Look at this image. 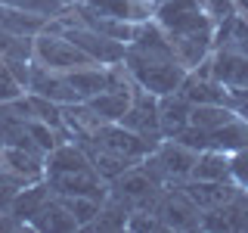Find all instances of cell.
I'll return each instance as SVG.
<instances>
[{
  "instance_id": "1",
  "label": "cell",
  "mask_w": 248,
  "mask_h": 233,
  "mask_svg": "<svg viewBox=\"0 0 248 233\" xmlns=\"http://www.w3.org/2000/svg\"><path fill=\"white\" fill-rule=\"evenodd\" d=\"M124 68H127L130 81L137 87L155 93V97H165V93H174L180 90L183 78L189 68H183L177 59H168V56H146V53H137V50H127L124 47Z\"/></svg>"
},
{
  "instance_id": "2",
  "label": "cell",
  "mask_w": 248,
  "mask_h": 233,
  "mask_svg": "<svg viewBox=\"0 0 248 233\" xmlns=\"http://www.w3.org/2000/svg\"><path fill=\"white\" fill-rule=\"evenodd\" d=\"M196 159H199L196 150H189L186 143H180V140H174V137H165L143 159V168L149 171L161 186H177V183L189 181Z\"/></svg>"
},
{
  "instance_id": "3",
  "label": "cell",
  "mask_w": 248,
  "mask_h": 233,
  "mask_svg": "<svg viewBox=\"0 0 248 233\" xmlns=\"http://www.w3.org/2000/svg\"><path fill=\"white\" fill-rule=\"evenodd\" d=\"M34 62H41L44 68H53V72H75V68H84V66H99L81 47H75L65 34L50 28L34 34Z\"/></svg>"
},
{
  "instance_id": "4",
  "label": "cell",
  "mask_w": 248,
  "mask_h": 233,
  "mask_svg": "<svg viewBox=\"0 0 248 233\" xmlns=\"http://www.w3.org/2000/svg\"><path fill=\"white\" fill-rule=\"evenodd\" d=\"M81 143H93V146H99V150L124 155V159H130V162H143L146 155L155 150V143H149V140H143L140 134H134V131L124 128L121 121H103L87 140H81Z\"/></svg>"
},
{
  "instance_id": "5",
  "label": "cell",
  "mask_w": 248,
  "mask_h": 233,
  "mask_svg": "<svg viewBox=\"0 0 248 233\" xmlns=\"http://www.w3.org/2000/svg\"><path fill=\"white\" fill-rule=\"evenodd\" d=\"M165 230H202V208L192 202L180 186H165L155 205Z\"/></svg>"
},
{
  "instance_id": "6",
  "label": "cell",
  "mask_w": 248,
  "mask_h": 233,
  "mask_svg": "<svg viewBox=\"0 0 248 233\" xmlns=\"http://www.w3.org/2000/svg\"><path fill=\"white\" fill-rule=\"evenodd\" d=\"M121 124L130 128L134 134H140L143 140H149V143L158 146L161 140H165L161 137V124H158V97L134 84V100H130L127 112L121 115Z\"/></svg>"
},
{
  "instance_id": "7",
  "label": "cell",
  "mask_w": 248,
  "mask_h": 233,
  "mask_svg": "<svg viewBox=\"0 0 248 233\" xmlns=\"http://www.w3.org/2000/svg\"><path fill=\"white\" fill-rule=\"evenodd\" d=\"M53 196H93V199H106L108 196V183L96 174V168H84V171H65V174H46Z\"/></svg>"
},
{
  "instance_id": "8",
  "label": "cell",
  "mask_w": 248,
  "mask_h": 233,
  "mask_svg": "<svg viewBox=\"0 0 248 233\" xmlns=\"http://www.w3.org/2000/svg\"><path fill=\"white\" fill-rule=\"evenodd\" d=\"M208 75L223 87H248V56L227 47H214V53L205 59Z\"/></svg>"
},
{
  "instance_id": "9",
  "label": "cell",
  "mask_w": 248,
  "mask_h": 233,
  "mask_svg": "<svg viewBox=\"0 0 248 233\" xmlns=\"http://www.w3.org/2000/svg\"><path fill=\"white\" fill-rule=\"evenodd\" d=\"M31 93H41V97L53 100V103L65 106V103H78V93L72 87L65 72H53V68H44L41 62H31V78H28V87Z\"/></svg>"
},
{
  "instance_id": "10",
  "label": "cell",
  "mask_w": 248,
  "mask_h": 233,
  "mask_svg": "<svg viewBox=\"0 0 248 233\" xmlns=\"http://www.w3.org/2000/svg\"><path fill=\"white\" fill-rule=\"evenodd\" d=\"M180 190L189 196L202 212H208V208H217V205H227V202L239 199V186L232 181H196V177H189V181L177 183Z\"/></svg>"
},
{
  "instance_id": "11",
  "label": "cell",
  "mask_w": 248,
  "mask_h": 233,
  "mask_svg": "<svg viewBox=\"0 0 248 233\" xmlns=\"http://www.w3.org/2000/svg\"><path fill=\"white\" fill-rule=\"evenodd\" d=\"M0 162L10 168L13 174L25 177V181H44L46 174V152L28 150V146H0Z\"/></svg>"
},
{
  "instance_id": "12",
  "label": "cell",
  "mask_w": 248,
  "mask_h": 233,
  "mask_svg": "<svg viewBox=\"0 0 248 233\" xmlns=\"http://www.w3.org/2000/svg\"><path fill=\"white\" fill-rule=\"evenodd\" d=\"M130 100H134V81L118 84V87H108L103 93H96V97L84 100V103L99 115V121H121V115L127 112Z\"/></svg>"
},
{
  "instance_id": "13",
  "label": "cell",
  "mask_w": 248,
  "mask_h": 233,
  "mask_svg": "<svg viewBox=\"0 0 248 233\" xmlns=\"http://www.w3.org/2000/svg\"><path fill=\"white\" fill-rule=\"evenodd\" d=\"M189 103L180 93H165L158 97V124H161V137H177L183 128H189Z\"/></svg>"
},
{
  "instance_id": "14",
  "label": "cell",
  "mask_w": 248,
  "mask_h": 233,
  "mask_svg": "<svg viewBox=\"0 0 248 233\" xmlns=\"http://www.w3.org/2000/svg\"><path fill=\"white\" fill-rule=\"evenodd\" d=\"M245 146H248V118H242V115L230 118L227 124H220L208 134V150L236 152V150H245Z\"/></svg>"
},
{
  "instance_id": "15",
  "label": "cell",
  "mask_w": 248,
  "mask_h": 233,
  "mask_svg": "<svg viewBox=\"0 0 248 233\" xmlns=\"http://www.w3.org/2000/svg\"><path fill=\"white\" fill-rule=\"evenodd\" d=\"M189 177H196V181H232L230 177V152L202 150Z\"/></svg>"
},
{
  "instance_id": "16",
  "label": "cell",
  "mask_w": 248,
  "mask_h": 233,
  "mask_svg": "<svg viewBox=\"0 0 248 233\" xmlns=\"http://www.w3.org/2000/svg\"><path fill=\"white\" fill-rule=\"evenodd\" d=\"M31 230H78V221L68 215V208L59 202V196H50L46 205L31 217Z\"/></svg>"
},
{
  "instance_id": "17",
  "label": "cell",
  "mask_w": 248,
  "mask_h": 233,
  "mask_svg": "<svg viewBox=\"0 0 248 233\" xmlns=\"http://www.w3.org/2000/svg\"><path fill=\"white\" fill-rule=\"evenodd\" d=\"M81 146H84V152H87L90 165L96 168V174L103 177L106 183H112L115 177L124 174L130 165H137V162L124 159V155H115V152H108V150H99V146H93V143H81Z\"/></svg>"
},
{
  "instance_id": "18",
  "label": "cell",
  "mask_w": 248,
  "mask_h": 233,
  "mask_svg": "<svg viewBox=\"0 0 248 233\" xmlns=\"http://www.w3.org/2000/svg\"><path fill=\"white\" fill-rule=\"evenodd\" d=\"M230 118H236V112H232L227 103H202V106L189 109V124L208 131V134H211L214 128H220V124H227Z\"/></svg>"
},
{
  "instance_id": "19",
  "label": "cell",
  "mask_w": 248,
  "mask_h": 233,
  "mask_svg": "<svg viewBox=\"0 0 248 233\" xmlns=\"http://www.w3.org/2000/svg\"><path fill=\"white\" fill-rule=\"evenodd\" d=\"M59 202L78 221V230H87L93 224V217L99 215V205H103V199H93V196H59Z\"/></svg>"
},
{
  "instance_id": "20",
  "label": "cell",
  "mask_w": 248,
  "mask_h": 233,
  "mask_svg": "<svg viewBox=\"0 0 248 233\" xmlns=\"http://www.w3.org/2000/svg\"><path fill=\"white\" fill-rule=\"evenodd\" d=\"M0 3L13 6V10H22V13L44 16V19H56L59 13H65V3H62V0H0Z\"/></svg>"
},
{
  "instance_id": "21",
  "label": "cell",
  "mask_w": 248,
  "mask_h": 233,
  "mask_svg": "<svg viewBox=\"0 0 248 233\" xmlns=\"http://www.w3.org/2000/svg\"><path fill=\"white\" fill-rule=\"evenodd\" d=\"M230 177L239 190H248V146L230 152Z\"/></svg>"
},
{
  "instance_id": "22",
  "label": "cell",
  "mask_w": 248,
  "mask_h": 233,
  "mask_svg": "<svg viewBox=\"0 0 248 233\" xmlns=\"http://www.w3.org/2000/svg\"><path fill=\"white\" fill-rule=\"evenodd\" d=\"M199 3L214 22H223L230 16H236V0H199Z\"/></svg>"
},
{
  "instance_id": "23",
  "label": "cell",
  "mask_w": 248,
  "mask_h": 233,
  "mask_svg": "<svg viewBox=\"0 0 248 233\" xmlns=\"http://www.w3.org/2000/svg\"><path fill=\"white\" fill-rule=\"evenodd\" d=\"M236 10H242L248 16V0H236Z\"/></svg>"
},
{
  "instance_id": "24",
  "label": "cell",
  "mask_w": 248,
  "mask_h": 233,
  "mask_svg": "<svg viewBox=\"0 0 248 233\" xmlns=\"http://www.w3.org/2000/svg\"><path fill=\"white\" fill-rule=\"evenodd\" d=\"M0 165H3V162H0Z\"/></svg>"
}]
</instances>
